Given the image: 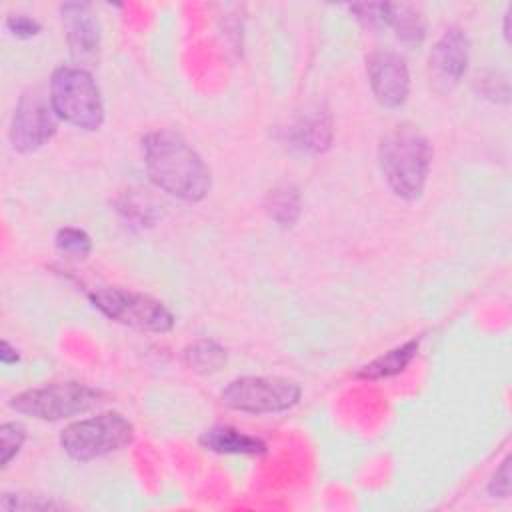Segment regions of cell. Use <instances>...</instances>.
<instances>
[{
	"label": "cell",
	"instance_id": "8992f818",
	"mask_svg": "<svg viewBox=\"0 0 512 512\" xmlns=\"http://www.w3.org/2000/svg\"><path fill=\"white\" fill-rule=\"evenodd\" d=\"M88 298L106 318L122 326L156 334H164L174 328V314L150 294L118 286H102L92 290Z\"/></svg>",
	"mask_w": 512,
	"mask_h": 512
},
{
	"label": "cell",
	"instance_id": "52a82bcc",
	"mask_svg": "<svg viewBox=\"0 0 512 512\" xmlns=\"http://www.w3.org/2000/svg\"><path fill=\"white\" fill-rule=\"evenodd\" d=\"M302 396V386L284 376H238L222 392V402L246 414H278L294 408Z\"/></svg>",
	"mask_w": 512,
	"mask_h": 512
},
{
	"label": "cell",
	"instance_id": "9a60e30c",
	"mask_svg": "<svg viewBox=\"0 0 512 512\" xmlns=\"http://www.w3.org/2000/svg\"><path fill=\"white\" fill-rule=\"evenodd\" d=\"M418 340H408L384 354H380L378 358H374L372 362L364 364L358 370L360 378L366 380H382V378H390V376H398L400 372H404L408 368V364L416 358L418 354Z\"/></svg>",
	"mask_w": 512,
	"mask_h": 512
},
{
	"label": "cell",
	"instance_id": "5b68a950",
	"mask_svg": "<svg viewBox=\"0 0 512 512\" xmlns=\"http://www.w3.org/2000/svg\"><path fill=\"white\" fill-rule=\"evenodd\" d=\"M102 402L98 390L80 382H58L28 388L10 398V408L34 420L58 422L96 408Z\"/></svg>",
	"mask_w": 512,
	"mask_h": 512
},
{
	"label": "cell",
	"instance_id": "ba28073f",
	"mask_svg": "<svg viewBox=\"0 0 512 512\" xmlns=\"http://www.w3.org/2000/svg\"><path fill=\"white\" fill-rule=\"evenodd\" d=\"M58 130V116L38 90H28L20 96L14 110L8 138L16 152L32 154L46 146Z\"/></svg>",
	"mask_w": 512,
	"mask_h": 512
},
{
	"label": "cell",
	"instance_id": "9c48e42d",
	"mask_svg": "<svg viewBox=\"0 0 512 512\" xmlns=\"http://www.w3.org/2000/svg\"><path fill=\"white\" fill-rule=\"evenodd\" d=\"M470 42L460 28H448L432 46L428 56L430 86L440 92H452L468 70Z\"/></svg>",
	"mask_w": 512,
	"mask_h": 512
},
{
	"label": "cell",
	"instance_id": "7c38bea8",
	"mask_svg": "<svg viewBox=\"0 0 512 512\" xmlns=\"http://www.w3.org/2000/svg\"><path fill=\"white\" fill-rule=\"evenodd\" d=\"M332 116L320 106L308 108L286 130V140L302 152L320 154L332 144Z\"/></svg>",
	"mask_w": 512,
	"mask_h": 512
},
{
	"label": "cell",
	"instance_id": "30bf717a",
	"mask_svg": "<svg viewBox=\"0 0 512 512\" xmlns=\"http://www.w3.org/2000/svg\"><path fill=\"white\" fill-rule=\"evenodd\" d=\"M368 84L382 108L396 110L410 96V70L406 60L392 50H378L366 58Z\"/></svg>",
	"mask_w": 512,
	"mask_h": 512
},
{
	"label": "cell",
	"instance_id": "ffe728a7",
	"mask_svg": "<svg viewBox=\"0 0 512 512\" xmlns=\"http://www.w3.org/2000/svg\"><path fill=\"white\" fill-rule=\"evenodd\" d=\"M6 28L12 36L20 38V40H28L34 38L42 32V26L36 18L28 16V14H10L6 18Z\"/></svg>",
	"mask_w": 512,
	"mask_h": 512
},
{
	"label": "cell",
	"instance_id": "44dd1931",
	"mask_svg": "<svg viewBox=\"0 0 512 512\" xmlns=\"http://www.w3.org/2000/svg\"><path fill=\"white\" fill-rule=\"evenodd\" d=\"M2 510H50V508H60V504L50 502V500H40V496L30 498V496H18V494H2L0 502Z\"/></svg>",
	"mask_w": 512,
	"mask_h": 512
},
{
	"label": "cell",
	"instance_id": "7402d4cb",
	"mask_svg": "<svg viewBox=\"0 0 512 512\" xmlns=\"http://www.w3.org/2000/svg\"><path fill=\"white\" fill-rule=\"evenodd\" d=\"M488 494L492 498H508L510 496V456L502 460L488 482Z\"/></svg>",
	"mask_w": 512,
	"mask_h": 512
},
{
	"label": "cell",
	"instance_id": "5bb4252c",
	"mask_svg": "<svg viewBox=\"0 0 512 512\" xmlns=\"http://www.w3.org/2000/svg\"><path fill=\"white\" fill-rule=\"evenodd\" d=\"M382 28H392L406 44H420L426 36L422 14L408 4L382 2Z\"/></svg>",
	"mask_w": 512,
	"mask_h": 512
},
{
	"label": "cell",
	"instance_id": "8fae6325",
	"mask_svg": "<svg viewBox=\"0 0 512 512\" xmlns=\"http://www.w3.org/2000/svg\"><path fill=\"white\" fill-rule=\"evenodd\" d=\"M60 18L66 32V42L72 60L82 64H94L100 52V22L88 2H64L60 6Z\"/></svg>",
	"mask_w": 512,
	"mask_h": 512
},
{
	"label": "cell",
	"instance_id": "e0dca14e",
	"mask_svg": "<svg viewBox=\"0 0 512 512\" xmlns=\"http://www.w3.org/2000/svg\"><path fill=\"white\" fill-rule=\"evenodd\" d=\"M184 362L198 374H214L226 364V350L214 340H198L184 348Z\"/></svg>",
	"mask_w": 512,
	"mask_h": 512
},
{
	"label": "cell",
	"instance_id": "277c9868",
	"mask_svg": "<svg viewBox=\"0 0 512 512\" xmlns=\"http://www.w3.org/2000/svg\"><path fill=\"white\" fill-rule=\"evenodd\" d=\"M134 426L120 412H100L76 420L60 432L62 450L76 462H90L128 448Z\"/></svg>",
	"mask_w": 512,
	"mask_h": 512
},
{
	"label": "cell",
	"instance_id": "3957f363",
	"mask_svg": "<svg viewBox=\"0 0 512 512\" xmlns=\"http://www.w3.org/2000/svg\"><path fill=\"white\" fill-rule=\"evenodd\" d=\"M48 100L58 120L94 132L104 124V102L92 74L80 66H58L50 76Z\"/></svg>",
	"mask_w": 512,
	"mask_h": 512
},
{
	"label": "cell",
	"instance_id": "d6986e66",
	"mask_svg": "<svg viewBox=\"0 0 512 512\" xmlns=\"http://www.w3.org/2000/svg\"><path fill=\"white\" fill-rule=\"evenodd\" d=\"M26 442V428L20 422H4L0 426V450H2V468L18 456Z\"/></svg>",
	"mask_w": 512,
	"mask_h": 512
},
{
	"label": "cell",
	"instance_id": "7a4b0ae2",
	"mask_svg": "<svg viewBox=\"0 0 512 512\" xmlns=\"http://www.w3.org/2000/svg\"><path fill=\"white\" fill-rule=\"evenodd\" d=\"M378 166L394 196L416 202L422 198L428 182L432 146L416 128L398 126L380 140Z\"/></svg>",
	"mask_w": 512,
	"mask_h": 512
},
{
	"label": "cell",
	"instance_id": "ac0fdd59",
	"mask_svg": "<svg viewBox=\"0 0 512 512\" xmlns=\"http://www.w3.org/2000/svg\"><path fill=\"white\" fill-rule=\"evenodd\" d=\"M54 244L60 254L72 260H84L92 252V238L88 236V232L76 226L60 228L54 236Z\"/></svg>",
	"mask_w": 512,
	"mask_h": 512
},
{
	"label": "cell",
	"instance_id": "6da1fadb",
	"mask_svg": "<svg viewBox=\"0 0 512 512\" xmlns=\"http://www.w3.org/2000/svg\"><path fill=\"white\" fill-rule=\"evenodd\" d=\"M142 158L148 180L182 202H200L208 196L212 174L202 156L176 132L156 130L142 138Z\"/></svg>",
	"mask_w": 512,
	"mask_h": 512
},
{
	"label": "cell",
	"instance_id": "cb8c5ba5",
	"mask_svg": "<svg viewBox=\"0 0 512 512\" xmlns=\"http://www.w3.org/2000/svg\"><path fill=\"white\" fill-rule=\"evenodd\" d=\"M508 20H510V12L504 14V38L510 40V34H508Z\"/></svg>",
	"mask_w": 512,
	"mask_h": 512
},
{
	"label": "cell",
	"instance_id": "603a6c76",
	"mask_svg": "<svg viewBox=\"0 0 512 512\" xmlns=\"http://www.w3.org/2000/svg\"><path fill=\"white\" fill-rule=\"evenodd\" d=\"M18 360H20L18 350H16L8 340H2V344H0V362H2L4 366H12V364H16Z\"/></svg>",
	"mask_w": 512,
	"mask_h": 512
},
{
	"label": "cell",
	"instance_id": "4fadbf2b",
	"mask_svg": "<svg viewBox=\"0 0 512 512\" xmlns=\"http://www.w3.org/2000/svg\"><path fill=\"white\" fill-rule=\"evenodd\" d=\"M200 446L214 454H240L260 456L266 452V444L250 434H244L232 426H212L202 432Z\"/></svg>",
	"mask_w": 512,
	"mask_h": 512
},
{
	"label": "cell",
	"instance_id": "2e32d148",
	"mask_svg": "<svg viewBox=\"0 0 512 512\" xmlns=\"http://www.w3.org/2000/svg\"><path fill=\"white\" fill-rule=\"evenodd\" d=\"M266 212L268 216L282 228H290L296 224L300 216V192L292 184L278 186L266 196Z\"/></svg>",
	"mask_w": 512,
	"mask_h": 512
}]
</instances>
